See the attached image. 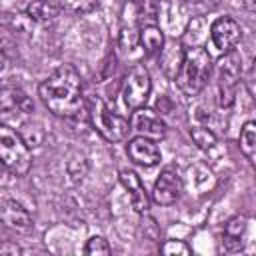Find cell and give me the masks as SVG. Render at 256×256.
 <instances>
[{
    "instance_id": "obj_18",
    "label": "cell",
    "mask_w": 256,
    "mask_h": 256,
    "mask_svg": "<svg viewBox=\"0 0 256 256\" xmlns=\"http://www.w3.org/2000/svg\"><path fill=\"white\" fill-rule=\"evenodd\" d=\"M190 138H192V142L200 148V150H210V148H214V144H216V134L208 128V126H194L192 130H190Z\"/></svg>"
},
{
    "instance_id": "obj_11",
    "label": "cell",
    "mask_w": 256,
    "mask_h": 256,
    "mask_svg": "<svg viewBox=\"0 0 256 256\" xmlns=\"http://www.w3.org/2000/svg\"><path fill=\"white\" fill-rule=\"evenodd\" d=\"M126 152H128V158L138 164V166H144V168H152L160 162V148L154 140L150 138H144V136H134L128 140L126 144Z\"/></svg>"
},
{
    "instance_id": "obj_7",
    "label": "cell",
    "mask_w": 256,
    "mask_h": 256,
    "mask_svg": "<svg viewBox=\"0 0 256 256\" xmlns=\"http://www.w3.org/2000/svg\"><path fill=\"white\" fill-rule=\"evenodd\" d=\"M128 122H130V132H134L136 136H144L154 142L166 138V122L146 106L132 110V118Z\"/></svg>"
},
{
    "instance_id": "obj_4",
    "label": "cell",
    "mask_w": 256,
    "mask_h": 256,
    "mask_svg": "<svg viewBox=\"0 0 256 256\" xmlns=\"http://www.w3.org/2000/svg\"><path fill=\"white\" fill-rule=\"evenodd\" d=\"M0 164L16 176L28 174L32 166L30 146L22 140L20 132L6 124H0Z\"/></svg>"
},
{
    "instance_id": "obj_24",
    "label": "cell",
    "mask_w": 256,
    "mask_h": 256,
    "mask_svg": "<svg viewBox=\"0 0 256 256\" xmlns=\"http://www.w3.org/2000/svg\"><path fill=\"white\" fill-rule=\"evenodd\" d=\"M22 254V248L12 242V240H2L0 242V256H18Z\"/></svg>"
},
{
    "instance_id": "obj_3",
    "label": "cell",
    "mask_w": 256,
    "mask_h": 256,
    "mask_svg": "<svg viewBox=\"0 0 256 256\" xmlns=\"http://www.w3.org/2000/svg\"><path fill=\"white\" fill-rule=\"evenodd\" d=\"M86 112H88L92 128L104 140H108V142L126 140V136L130 132V122L124 116L112 112L100 96H90V100L86 102Z\"/></svg>"
},
{
    "instance_id": "obj_16",
    "label": "cell",
    "mask_w": 256,
    "mask_h": 256,
    "mask_svg": "<svg viewBox=\"0 0 256 256\" xmlns=\"http://www.w3.org/2000/svg\"><path fill=\"white\" fill-rule=\"evenodd\" d=\"M26 16L38 24H46L58 16V6L52 0H32L26 6Z\"/></svg>"
},
{
    "instance_id": "obj_10",
    "label": "cell",
    "mask_w": 256,
    "mask_h": 256,
    "mask_svg": "<svg viewBox=\"0 0 256 256\" xmlns=\"http://www.w3.org/2000/svg\"><path fill=\"white\" fill-rule=\"evenodd\" d=\"M0 222L14 230V232H20V234H26L32 230L34 222H32V216L30 212L16 200L12 198H6V200H0Z\"/></svg>"
},
{
    "instance_id": "obj_6",
    "label": "cell",
    "mask_w": 256,
    "mask_h": 256,
    "mask_svg": "<svg viewBox=\"0 0 256 256\" xmlns=\"http://www.w3.org/2000/svg\"><path fill=\"white\" fill-rule=\"evenodd\" d=\"M152 90V80H150V72L144 64H134L122 82V100L126 104V108L136 110L140 106H146V100L150 96Z\"/></svg>"
},
{
    "instance_id": "obj_26",
    "label": "cell",
    "mask_w": 256,
    "mask_h": 256,
    "mask_svg": "<svg viewBox=\"0 0 256 256\" xmlns=\"http://www.w3.org/2000/svg\"><path fill=\"white\" fill-rule=\"evenodd\" d=\"M2 172H4V166L0 164V178H2Z\"/></svg>"
},
{
    "instance_id": "obj_20",
    "label": "cell",
    "mask_w": 256,
    "mask_h": 256,
    "mask_svg": "<svg viewBox=\"0 0 256 256\" xmlns=\"http://www.w3.org/2000/svg\"><path fill=\"white\" fill-rule=\"evenodd\" d=\"M110 252H112V246L108 244L104 236H92L84 246V254L88 256H100V254H110Z\"/></svg>"
},
{
    "instance_id": "obj_21",
    "label": "cell",
    "mask_w": 256,
    "mask_h": 256,
    "mask_svg": "<svg viewBox=\"0 0 256 256\" xmlns=\"http://www.w3.org/2000/svg\"><path fill=\"white\" fill-rule=\"evenodd\" d=\"M22 128H24V132H22L20 136H22V140H24L30 148L42 144V140H44V130L40 128V124H36V122H34V124H24Z\"/></svg>"
},
{
    "instance_id": "obj_17",
    "label": "cell",
    "mask_w": 256,
    "mask_h": 256,
    "mask_svg": "<svg viewBox=\"0 0 256 256\" xmlns=\"http://www.w3.org/2000/svg\"><path fill=\"white\" fill-rule=\"evenodd\" d=\"M240 150L250 164L256 160V122L248 120L240 130Z\"/></svg>"
},
{
    "instance_id": "obj_22",
    "label": "cell",
    "mask_w": 256,
    "mask_h": 256,
    "mask_svg": "<svg viewBox=\"0 0 256 256\" xmlns=\"http://www.w3.org/2000/svg\"><path fill=\"white\" fill-rule=\"evenodd\" d=\"M160 252L166 254V256H190L192 248L184 240H166L160 246Z\"/></svg>"
},
{
    "instance_id": "obj_13",
    "label": "cell",
    "mask_w": 256,
    "mask_h": 256,
    "mask_svg": "<svg viewBox=\"0 0 256 256\" xmlns=\"http://www.w3.org/2000/svg\"><path fill=\"white\" fill-rule=\"evenodd\" d=\"M14 110H20V112H32L34 110V104L32 100L26 96V92L18 86H12V84H6V86H0V112H14Z\"/></svg>"
},
{
    "instance_id": "obj_23",
    "label": "cell",
    "mask_w": 256,
    "mask_h": 256,
    "mask_svg": "<svg viewBox=\"0 0 256 256\" xmlns=\"http://www.w3.org/2000/svg\"><path fill=\"white\" fill-rule=\"evenodd\" d=\"M138 44V32L134 28H122L120 32V46L126 50H132Z\"/></svg>"
},
{
    "instance_id": "obj_27",
    "label": "cell",
    "mask_w": 256,
    "mask_h": 256,
    "mask_svg": "<svg viewBox=\"0 0 256 256\" xmlns=\"http://www.w3.org/2000/svg\"><path fill=\"white\" fill-rule=\"evenodd\" d=\"M186 2H194L196 4V2H202V0H186Z\"/></svg>"
},
{
    "instance_id": "obj_8",
    "label": "cell",
    "mask_w": 256,
    "mask_h": 256,
    "mask_svg": "<svg viewBox=\"0 0 256 256\" xmlns=\"http://www.w3.org/2000/svg\"><path fill=\"white\" fill-rule=\"evenodd\" d=\"M210 38H212V44L218 52H228V50H234L242 38V28L240 24L230 18V16H222V18H216L210 26Z\"/></svg>"
},
{
    "instance_id": "obj_2",
    "label": "cell",
    "mask_w": 256,
    "mask_h": 256,
    "mask_svg": "<svg viewBox=\"0 0 256 256\" xmlns=\"http://www.w3.org/2000/svg\"><path fill=\"white\" fill-rule=\"evenodd\" d=\"M212 74V56L202 46H188L176 70V86L186 96H196L204 90Z\"/></svg>"
},
{
    "instance_id": "obj_19",
    "label": "cell",
    "mask_w": 256,
    "mask_h": 256,
    "mask_svg": "<svg viewBox=\"0 0 256 256\" xmlns=\"http://www.w3.org/2000/svg\"><path fill=\"white\" fill-rule=\"evenodd\" d=\"M98 0H60V8L72 14H88L96 10Z\"/></svg>"
},
{
    "instance_id": "obj_9",
    "label": "cell",
    "mask_w": 256,
    "mask_h": 256,
    "mask_svg": "<svg viewBox=\"0 0 256 256\" xmlns=\"http://www.w3.org/2000/svg\"><path fill=\"white\" fill-rule=\"evenodd\" d=\"M182 194V178L174 168H164L154 182L152 200L160 206H172Z\"/></svg>"
},
{
    "instance_id": "obj_1",
    "label": "cell",
    "mask_w": 256,
    "mask_h": 256,
    "mask_svg": "<svg viewBox=\"0 0 256 256\" xmlns=\"http://www.w3.org/2000/svg\"><path fill=\"white\" fill-rule=\"evenodd\" d=\"M38 96L44 106L60 118H76L86 110L80 72L70 64H62L48 74L38 86Z\"/></svg>"
},
{
    "instance_id": "obj_12",
    "label": "cell",
    "mask_w": 256,
    "mask_h": 256,
    "mask_svg": "<svg viewBox=\"0 0 256 256\" xmlns=\"http://www.w3.org/2000/svg\"><path fill=\"white\" fill-rule=\"evenodd\" d=\"M120 184L124 186V190L128 192L130 204L138 214H148L150 208V196L140 180V176L134 170H120Z\"/></svg>"
},
{
    "instance_id": "obj_25",
    "label": "cell",
    "mask_w": 256,
    "mask_h": 256,
    "mask_svg": "<svg viewBox=\"0 0 256 256\" xmlns=\"http://www.w3.org/2000/svg\"><path fill=\"white\" fill-rule=\"evenodd\" d=\"M4 68H6V56H4V52L0 50V74L4 72Z\"/></svg>"
},
{
    "instance_id": "obj_5",
    "label": "cell",
    "mask_w": 256,
    "mask_h": 256,
    "mask_svg": "<svg viewBox=\"0 0 256 256\" xmlns=\"http://www.w3.org/2000/svg\"><path fill=\"white\" fill-rule=\"evenodd\" d=\"M242 76V56L240 52L228 50L216 62V80H218V104L222 108L232 106L238 80Z\"/></svg>"
},
{
    "instance_id": "obj_15",
    "label": "cell",
    "mask_w": 256,
    "mask_h": 256,
    "mask_svg": "<svg viewBox=\"0 0 256 256\" xmlns=\"http://www.w3.org/2000/svg\"><path fill=\"white\" fill-rule=\"evenodd\" d=\"M138 44L144 48L148 56H156L164 48V32L156 24H144L138 32Z\"/></svg>"
},
{
    "instance_id": "obj_14",
    "label": "cell",
    "mask_w": 256,
    "mask_h": 256,
    "mask_svg": "<svg viewBox=\"0 0 256 256\" xmlns=\"http://www.w3.org/2000/svg\"><path fill=\"white\" fill-rule=\"evenodd\" d=\"M244 232H246V218L234 216L224 226V248L228 252H240L244 248Z\"/></svg>"
}]
</instances>
